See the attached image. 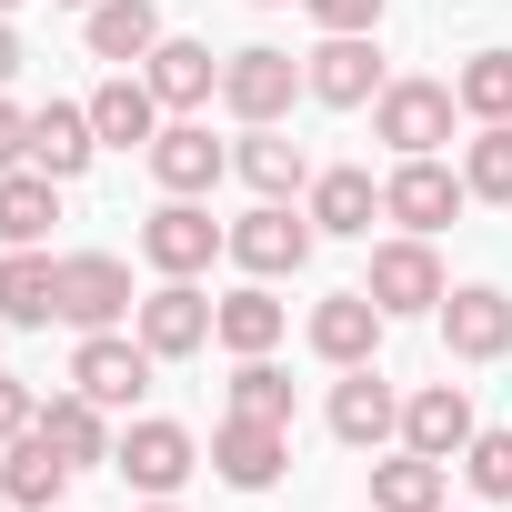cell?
I'll list each match as a JSON object with an SVG mask.
<instances>
[{"mask_svg": "<svg viewBox=\"0 0 512 512\" xmlns=\"http://www.w3.org/2000/svg\"><path fill=\"white\" fill-rule=\"evenodd\" d=\"M221 251H231V231H221L201 201H181V191H171V201L141 221V262H151L161 282H201V272L221 262Z\"/></svg>", "mask_w": 512, "mask_h": 512, "instance_id": "cell-1", "label": "cell"}, {"mask_svg": "<svg viewBox=\"0 0 512 512\" xmlns=\"http://www.w3.org/2000/svg\"><path fill=\"white\" fill-rule=\"evenodd\" d=\"M452 81H382V101H372V141H392L402 161H422V151H442L452 141Z\"/></svg>", "mask_w": 512, "mask_h": 512, "instance_id": "cell-2", "label": "cell"}, {"mask_svg": "<svg viewBox=\"0 0 512 512\" xmlns=\"http://www.w3.org/2000/svg\"><path fill=\"white\" fill-rule=\"evenodd\" d=\"M151 372H161V352H151L141 332H81V352H71V392H91L101 412L141 402V392H151Z\"/></svg>", "mask_w": 512, "mask_h": 512, "instance_id": "cell-3", "label": "cell"}, {"mask_svg": "<svg viewBox=\"0 0 512 512\" xmlns=\"http://www.w3.org/2000/svg\"><path fill=\"white\" fill-rule=\"evenodd\" d=\"M292 91H312V81H302V61H292V51H272V41H251V51H231V61H221V111H231V121H251V131L282 121V111H292Z\"/></svg>", "mask_w": 512, "mask_h": 512, "instance_id": "cell-4", "label": "cell"}, {"mask_svg": "<svg viewBox=\"0 0 512 512\" xmlns=\"http://www.w3.org/2000/svg\"><path fill=\"white\" fill-rule=\"evenodd\" d=\"M312 211H292V201H262V211H241L231 221V262L251 272V282H282V272H302L312 262Z\"/></svg>", "mask_w": 512, "mask_h": 512, "instance_id": "cell-5", "label": "cell"}, {"mask_svg": "<svg viewBox=\"0 0 512 512\" xmlns=\"http://www.w3.org/2000/svg\"><path fill=\"white\" fill-rule=\"evenodd\" d=\"M131 332H141L161 362H191V352H211V332H221V302H211L201 282H161V292H141Z\"/></svg>", "mask_w": 512, "mask_h": 512, "instance_id": "cell-6", "label": "cell"}, {"mask_svg": "<svg viewBox=\"0 0 512 512\" xmlns=\"http://www.w3.org/2000/svg\"><path fill=\"white\" fill-rule=\"evenodd\" d=\"M362 292L382 302V312H442V251L422 241V231H402V241H382L372 251V272H362Z\"/></svg>", "mask_w": 512, "mask_h": 512, "instance_id": "cell-7", "label": "cell"}, {"mask_svg": "<svg viewBox=\"0 0 512 512\" xmlns=\"http://www.w3.org/2000/svg\"><path fill=\"white\" fill-rule=\"evenodd\" d=\"M211 472H221L231 492H272V482L292 472V422H251V412H231V422L211 432Z\"/></svg>", "mask_w": 512, "mask_h": 512, "instance_id": "cell-8", "label": "cell"}, {"mask_svg": "<svg viewBox=\"0 0 512 512\" xmlns=\"http://www.w3.org/2000/svg\"><path fill=\"white\" fill-rule=\"evenodd\" d=\"M141 302H131V262H111V251H71L61 262V322L81 332H121Z\"/></svg>", "mask_w": 512, "mask_h": 512, "instance_id": "cell-9", "label": "cell"}, {"mask_svg": "<svg viewBox=\"0 0 512 512\" xmlns=\"http://www.w3.org/2000/svg\"><path fill=\"white\" fill-rule=\"evenodd\" d=\"M302 81H312V101H332V111L382 101V51H372V31H322V51L302 61Z\"/></svg>", "mask_w": 512, "mask_h": 512, "instance_id": "cell-10", "label": "cell"}, {"mask_svg": "<svg viewBox=\"0 0 512 512\" xmlns=\"http://www.w3.org/2000/svg\"><path fill=\"white\" fill-rule=\"evenodd\" d=\"M462 201H472V181H462V171H442L432 151H422V161H402V171L382 181V221H402V231H422V241H432Z\"/></svg>", "mask_w": 512, "mask_h": 512, "instance_id": "cell-11", "label": "cell"}, {"mask_svg": "<svg viewBox=\"0 0 512 512\" xmlns=\"http://www.w3.org/2000/svg\"><path fill=\"white\" fill-rule=\"evenodd\" d=\"M111 462H121V482H141L151 502H171V492H181V482L201 472V442H191L181 422H131Z\"/></svg>", "mask_w": 512, "mask_h": 512, "instance_id": "cell-12", "label": "cell"}, {"mask_svg": "<svg viewBox=\"0 0 512 512\" xmlns=\"http://www.w3.org/2000/svg\"><path fill=\"white\" fill-rule=\"evenodd\" d=\"M442 342H452V362H502L512 352V292H492V282L442 292Z\"/></svg>", "mask_w": 512, "mask_h": 512, "instance_id": "cell-13", "label": "cell"}, {"mask_svg": "<svg viewBox=\"0 0 512 512\" xmlns=\"http://www.w3.org/2000/svg\"><path fill=\"white\" fill-rule=\"evenodd\" d=\"M402 432V392L372 372V362H352L342 382H332V442H352V452H382Z\"/></svg>", "mask_w": 512, "mask_h": 512, "instance_id": "cell-14", "label": "cell"}, {"mask_svg": "<svg viewBox=\"0 0 512 512\" xmlns=\"http://www.w3.org/2000/svg\"><path fill=\"white\" fill-rule=\"evenodd\" d=\"M71 472H81V462H71V452H61V442H51L41 422H31V432H21L11 452H0V492H11V512H61Z\"/></svg>", "mask_w": 512, "mask_h": 512, "instance_id": "cell-15", "label": "cell"}, {"mask_svg": "<svg viewBox=\"0 0 512 512\" xmlns=\"http://www.w3.org/2000/svg\"><path fill=\"white\" fill-rule=\"evenodd\" d=\"M472 432H482V422H472V392H462V382H422V392L402 402V442L432 452V462H462Z\"/></svg>", "mask_w": 512, "mask_h": 512, "instance_id": "cell-16", "label": "cell"}, {"mask_svg": "<svg viewBox=\"0 0 512 512\" xmlns=\"http://www.w3.org/2000/svg\"><path fill=\"white\" fill-rule=\"evenodd\" d=\"M221 171H231V151H221V141L201 131V121H161V131H151V181H161V191L201 201V191H211Z\"/></svg>", "mask_w": 512, "mask_h": 512, "instance_id": "cell-17", "label": "cell"}, {"mask_svg": "<svg viewBox=\"0 0 512 512\" xmlns=\"http://www.w3.org/2000/svg\"><path fill=\"white\" fill-rule=\"evenodd\" d=\"M91 131H101V151H151V131H161V91H151L141 71H111V81L91 91Z\"/></svg>", "mask_w": 512, "mask_h": 512, "instance_id": "cell-18", "label": "cell"}, {"mask_svg": "<svg viewBox=\"0 0 512 512\" xmlns=\"http://www.w3.org/2000/svg\"><path fill=\"white\" fill-rule=\"evenodd\" d=\"M382 322H392V312H382L372 292H332V302L312 312V352H322L332 372H352V362H372V352H382Z\"/></svg>", "mask_w": 512, "mask_h": 512, "instance_id": "cell-19", "label": "cell"}, {"mask_svg": "<svg viewBox=\"0 0 512 512\" xmlns=\"http://www.w3.org/2000/svg\"><path fill=\"white\" fill-rule=\"evenodd\" d=\"M91 151H101V131H91V101H51V111H31V171H51V181H81V171H91Z\"/></svg>", "mask_w": 512, "mask_h": 512, "instance_id": "cell-20", "label": "cell"}, {"mask_svg": "<svg viewBox=\"0 0 512 512\" xmlns=\"http://www.w3.org/2000/svg\"><path fill=\"white\" fill-rule=\"evenodd\" d=\"M141 81L161 91V111H201V101L221 91V61H211V41H171V31H161V51L141 61Z\"/></svg>", "mask_w": 512, "mask_h": 512, "instance_id": "cell-21", "label": "cell"}, {"mask_svg": "<svg viewBox=\"0 0 512 512\" xmlns=\"http://www.w3.org/2000/svg\"><path fill=\"white\" fill-rule=\"evenodd\" d=\"M0 322H21V332H41V322H61V262L31 241V251H11L0 262Z\"/></svg>", "mask_w": 512, "mask_h": 512, "instance_id": "cell-22", "label": "cell"}, {"mask_svg": "<svg viewBox=\"0 0 512 512\" xmlns=\"http://www.w3.org/2000/svg\"><path fill=\"white\" fill-rule=\"evenodd\" d=\"M231 171H241L251 191H262V201H292V191H312V151H302L292 131H272V121H262V131H251V141L231 151Z\"/></svg>", "mask_w": 512, "mask_h": 512, "instance_id": "cell-23", "label": "cell"}, {"mask_svg": "<svg viewBox=\"0 0 512 512\" xmlns=\"http://www.w3.org/2000/svg\"><path fill=\"white\" fill-rule=\"evenodd\" d=\"M51 221H61V181L51 171H0V241L11 251H31V241H51Z\"/></svg>", "mask_w": 512, "mask_h": 512, "instance_id": "cell-24", "label": "cell"}, {"mask_svg": "<svg viewBox=\"0 0 512 512\" xmlns=\"http://www.w3.org/2000/svg\"><path fill=\"white\" fill-rule=\"evenodd\" d=\"M372 221H382V181H372V171H352V161H342V171H312V231H342V241H352V231H372Z\"/></svg>", "mask_w": 512, "mask_h": 512, "instance_id": "cell-25", "label": "cell"}, {"mask_svg": "<svg viewBox=\"0 0 512 512\" xmlns=\"http://www.w3.org/2000/svg\"><path fill=\"white\" fill-rule=\"evenodd\" d=\"M91 51L101 61H151L161 51V11H151V0H91Z\"/></svg>", "mask_w": 512, "mask_h": 512, "instance_id": "cell-26", "label": "cell"}, {"mask_svg": "<svg viewBox=\"0 0 512 512\" xmlns=\"http://www.w3.org/2000/svg\"><path fill=\"white\" fill-rule=\"evenodd\" d=\"M41 432H51V442H61V452H71V462H81V472H91V462H111V452H121V442H111V422H101V402H91V392H51V402H41Z\"/></svg>", "mask_w": 512, "mask_h": 512, "instance_id": "cell-27", "label": "cell"}, {"mask_svg": "<svg viewBox=\"0 0 512 512\" xmlns=\"http://www.w3.org/2000/svg\"><path fill=\"white\" fill-rule=\"evenodd\" d=\"M372 512H442V462L432 452H392V462H372Z\"/></svg>", "mask_w": 512, "mask_h": 512, "instance_id": "cell-28", "label": "cell"}, {"mask_svg": "<svg viewBox=\"0 0 512 512\" xmlns=\"http://www.w3.org/2000/svg\"><path fill=\"white\" fill-rule=\"evenodd\" d=\"M211 342L241 352V362H251V352H272V342H282V302H272L262 282H251V292H221V332H211Z\"/></svg>", "mask_w": 512, "mask_h": 512, "instance_id": "cell-29", "label": "cell"}, {"mask_svg": "<svg viewBox=\"0 0 512 512\" xmlns=\"http://www.w3.org/2000/svg\"><path fill=\"white\" fill-rule=\"evenodd\" d=\"M452 101H462L472 121H512V51H472V61L452 71Z\"/></svg>", "mask_w": 512, "mask_h": 512, "instance_id": "cell-30", "label": "cell"}, {"mask_svg": "<svg viewBox=\"0 0 512 512\" xmlns=\"http://www.w3.org/2000/svg\"><path fill=\"white\" fill-rule=\"evenodd\" d=\"M462 181H472V201H512V121H482L462 141Z\"/></svg>", "mask_w": 512, "mask_h": 512, "instance_id": "cell-31", "label": "cell"}, {"mask_svg": "<svg viewBox=\"0 0 512 512\" xmlns=\"http://www.w3.org/2000/svg\"><path fill=\"white\" fill-rule=\"evenodd\" d=\"M231 412H251V422H292V372H282L272 352H251V362L231 372Z\"/></svg>", "mask_w": 512, "mask_h": 512, "instance_id": "cell-32", "label": "cell"}, {"mask_svg": "<svg viewBox=\"0 0 512 512\" xmlns=\"http://www.w3.org/2000/svg\"><path fill=\"white\" fill-rule=\"evenodd\" d=\"M462 472H472V492H482V502H512V432H472Z\"/></svg>", "mask_w": 512, "mask_h": 512, "instance_id": "cell-33", "label": "cell"}, {"mask_svg": "<svg viewBox=\"0 0 512 512\" xmlns=\"http://www.w3.org/2000/svg\"><path fill=\"white\" fill-rule=\"evenodd\" d=\"M322 31H382V0H302Z\"/></svg>", "mask_w": 512, "mask_h": 512, "instance_id": "cell-34", "label": "cell"}, {"mask_svg": "<svg viewBox=\"0 0 512 512\" xmlns=\"http://www.w3.org/2000/svg\"><path fill=\"white\" fill-rule=\"evenodd\" d=\"M41 422V402H31V382H11V372H0V452H11L21 432Z\"/></svg>", "mask_w": 512, "mask_h": 512, "instance_id": "cell-35", "label": "cell"}, {"mask_svg": "<svg viewBox=\"0 0 512 512\" xmlns=\"http://www.w3.org/2000/svg\"><path fill=\"white\" fill-rule=\"evenodd\" d=\"M21 161H31V111L0 91V171H21Z\"/></svg>", "mask_w": 512, "mask_h": 512, "instance_id": "cell-36", "label": "cell"}, {"mask_svg": "<svg viewBox=\"0 0 512 512\" xmlns=\"http://www.w3.org/2000/svg\"><path fill=\"white\" fill-rule=\"evenodd\" d=\"M11 71H21V41H11V21H0V91H11Z\"/></svg>", "mask_w": 512, "mask_h": 512, "instance_id": "cell-37", "label": "cell"}, {"mask_svg": "<svg viewBox=\"0 0 512 512\" xmlns=\"http://www.w3.org/2000/svg\"><path fill=\"white\" fill-rule=\"evenodd\" d=\"M151 512H181V502H151Z\"/></svg>", "mask_w": 512, "mask_h": 512, "instance_id": "cell-38", "label": "cell"}, {"mask_svg": "<svg viewBox=\"0 0 512 512\" xmlns=\"http://www.w3.org/2000/svg\"><path fill=\"white\" fill-rule=\"evenodd\" d=\"M0 21H11V0H0Z\"/></svg>", "mask_w": 512, "mask_h": 512, "instance_id": "cell-39", "label": "cell"}, {"mask_svg": "<svg viewBox=\"0 0 512 512\" xmlns=\"http://www.w3.org/2000/svg\"><path fill=\"white\" fill-rule=\"evenodd\" d=\"M0 512H11V492H0Z\"/></svg>", "mask_w": 512, "mask_h": 512, "instance_id": "cell-40", "label": "cell"}, {"mask_svg": "<svg viewBox=\"0 0 512 512\" xmlns=\"http://www.w3.org/2000/svg\"><path fill=\"white\" fill-rule=\"evenodd\" d=\"M71 11H91V0H71Z\"/></svg>", "mask_w": 512, "mask_h": 512, "instance_id": "cell-41", "label": "cell"}, {"mask_svg": "<svg viewBox=\"0 0 512 512\" xmlns=\"http://www.w3.org/2000/svg\"><path fill=\"white\" fill-rule=\"evenodd\" d=\"M262 11H272V0H262Z\"/></svg>", "mask_w": 512, "mask_h": 512, "instance_id": "cell-42", "label": "cell"}]
</instances>
